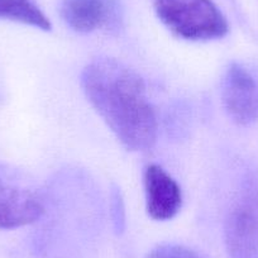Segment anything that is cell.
Wrapping results in <instances>:
<instances>
[{
    "mask_svg": "<svg viewBox=\"0 0 258 258\" xmlns=\"http://www.w3.org/2000/svg\"><path fill=\"white\" fill-rule=\"evenodd\" d=\"M81 85L91 105L126 150L153 147L157 115L145 81L133 69L115 58L100 57L84 69Z\"/></svg>",
    "mask_w": 258,
    "mask_h": 258,
    "instance_id": "cell-1",
    "label": "cell"
},
{
    "mask_svg": "<svg viewBox=\"0 0 258 258\" xmlns=\"http://www.w3.org/2000/svg\"><path fill=\"white\" fill-rule=\"evenodd\" d=\"M160 21L175 36L188 41H209L228 33L227 18L212 0H155Z\"/></svg>",
    "mask_w": 258,
    "mask_h": 258,
    "instance_id": "cell-2",
    "label": "cell"
},
{
    "mask_svg": "<svg viewBox=\"0 0 258 258\" xmlns=\"http://www.w3.org/2000/svg\"><path fill=\"white\" fill-rule=\"evenodd\" d=\"M41 190L24 171L0 162V229L34 223L43 215Z\"/></svg>",
    "mask_w": 258,
    "mask_h": 258,
    "instance_id": "cell-3",
    "label": "cell"
},
{
    "mask_svg": "<svg viewBox=\"0 0 258 258\" xmlns=\"http://www.w3.org/2000/svg\"><path fill=\"white\" fill-rule=\"evenodd\" d=\"M225 247L229 258H258V188H249L225 220Z\"/></svg>",
    "mask_w": 258,
    "mask_h": 258,
    "instance_id": "cell-4",
    "label": "cell"
},
{
    "mask_svg": "<svg viewBox=\"0 0 258 258\" xmlns=\"http://www.w3.org/2000/svg\"><path fill=\"white\" fill-rule=\"evenodd\" d=\"M222 100L228 115L239 125L258 119V79L244 64L233 62L222 81Z\"/></svg>",
    "mask_w": 258,
    "mask_h": 258,
    "instance_id": "cell-5",
    "label": "cell"
},
{
    "mask_svg": "<svg viewBox=\"0 0 258 258\" xmlns=\"http://www.w3.org/2000/svg\"><path fill=\"white\" fill-rule=\"evenodd\" d=\"M61 17L79 33L116 31L121 13L118 0H62Z\"/></svg>",
    "mask_w": 258,
    "mask_h": 258,
    "instance_id": "cell-6",
    "label": "cell"
},
{
    "mask_svg": "<svg viewBox=\"0 0 258 258\" xmlns=\"http://www.w3.org/2000/svg\"><path fill=\"white\" fill-rule=\"evenodd\" d=\"M147 213L155 220H170L180 212L182 192L177 181L161 166L150 165L145 171Z\"/></svg>",
    "mask_w": 258,
    "mask_h": 258,
    "instance_id": "cell-7",
    "label": "cell"
},
{
    "mask_svg": "<svg viewBox=\"0 0 258 258\" xmlns=\"http://www.w3.org/2000/svg\"><path fill=\"white\" fill-rule=\"evenodd\" d=\"M0 19L51 31V22L34 0H0Z\"/></svg>",
    "mask_w": 258,
    "mask_h": 258,
    "instance_id": "cell-8",
    "label": "cell"
},
{
    "mask_svg": "<svg viewBox=\"0 0 258 258\" xmlns=\"http://www.w3.org/2000/svg\"><path fill=\"white\" fill-rule=\"evenodd\" d=\"M146 258H205L197 250L181 244H161L151 250Z\"/></svg>",
    "mask_w": 258,
    "mask_h": 258,
    "instance_id": "cell-9",
    "label": "cell"
},
{
    "mask_svg": "<svg viewBox=\"0 0 258 258\" xmlns=\"http://www.w3.org/2000/svg\"><path fill=\"white\" fill-rule=\"evenodd\" d=\"M111 215H113L114 228L116 232H121L125 224V217H124V205L123 200L120 198V192L118 190L113 191L111 197Z\"/></svg>",
    "mask_w": 258,
    "mask_h": 258,
    "instance_id": "cell-10",
    "label": "cell"
}]
</instances>
